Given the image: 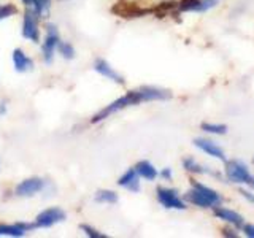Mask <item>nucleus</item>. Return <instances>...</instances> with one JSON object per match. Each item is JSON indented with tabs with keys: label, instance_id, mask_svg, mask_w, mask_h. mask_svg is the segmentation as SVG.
<instances>
[{
	"label": "nucleus",
	"instance_id": "obj_30",
	"mask_svg": "<svg viewBox=\"0 0 254 238\" xmlns=\"http://www.w3.org/2000/svg\"><path fill=\"white\" fill-rule=\"evenodd\" d=\"M22 2H24V5H26V6H32L34 0H22Z\"/></svg>",
	"mask_w": 254,
	"mask_h": 238
},
{
	"label": "nucleus",
	"instance_id": "obj_19",
	"mask_svg": "<svg viewBox=\"0 0 254 238\" xmlns=\"http://www.w3.org/2000/svg\"><path fill=\"white\" fill-rule=\"evenodd\" d=\"M202 130L208 133H216V135H224L227 132V125L224 124H210V122H202L200 124Z\"/></svg>",
	"mask_w": 254,
	"mask_h": 238
},
{
	"label": "nucleus",
	"instance_id": "obj_28",
	"mask_svg": "<svg viewBox=\"0 0 254 238\" xmlns=\"http://www.w3.org/2000/svg\"><path fill=\"white\" fill-rule=\"evenodd\" d=\"M224 235H226V237H232V238H235V237H237V234L234 232L232 229H224Z\"/></svg>",
	"mask_w": 254,
	"mask_h": 238
},
{
	"label": "nucleus",
	"instance_id": "obj_23",
	"mask_svg": "<svg viewBox=\"0 0 254 238\" xmlns=\"http://www.w3.org/2000/svg\"><path fill=\"white\" fill-rule=\"evenodd\" d=\"M221 0H198V5H197V13H203V11H208L211 10L213 6H216Z\"/></svg>",
	"mask_w": 254,
	"mask_h": 238
},
{
	"label": "nucleus",
	"instance_id": "obj_17",
	"mask_svg": "<svg viewBox=\"0 0 254 238\" xmlns=\"http://www.w3.org/2000/svg\"><path fill=\"white\" fill-rule=\"evenodd\" d=\"M94 200L97 203H108V205H113V203H118V194L115 190H99L97 194H95Z\"/></svg>",
	"mask_w": 254,
	"mask_h": 238
},
{
	"label": "nucleus",
	"instance_id": "obj_18",
	"mask_svg": "<svg viewBox=\"0 0 254 238\" xmlns=\"http://www.w3.org/2000/svg\"><path fill=\"white\" fill-rule=\"evenodd\" d=\"M56 50L59 51V54L62 56L64 59H73L75 58V48L71 46L68 42H59Z\"/></svg>",
	"mask_w": 254,
	"mask_h": 238
},
{
	"label": "nucleus",
	"instance_id": "obj_1",
	"mask_svg": "<svg viewBox=\"0 0 254 238\" xmlns=\"http://www.w3.org/2000/svg\"><path fill=\"white\" fill-rule=\"evenodd\" d=\"M172 97V94L165 89H159V87H151V86H145L140 87L137 91H129L123 97H119L118 100L111 102L110 105H107L105 108H102L99 113H95L91 119L92 124H97L103 119L110 118L113 113H118L124 108H129L133 105H138V103L143 102H153V100H169Z\"/></svg>",
	"mask_w": 254,
	"mask_h": 238
},
{
	"label": "nucleus",
	"instance_id": "obj_10",
	"mask_svg": "<svg viewBox=\"0 0 254 238\" xmlns=\"http://www.w3.org/2000/svg\"><path fill=\"white\" fill-rule=\"evenodd\" d=\"M13 63H14V70L18 71V73H26V71H30L35 67L34 60H32L22 50H19V48H16L13 51Z\"/></svg>",
	"mask_w": 254,
	"mask_h": 238
},
{
	"label": "nucleus",
	"instance_id": "obj_20",
	"mask_svg": "<svg viewBox=\"0 0 254 238\" xmlns=\"http://www.w3.org/2000/svg\"><path fill=\"white\" fill-rule=\"evenodd\" d=\"M50 5H51V0H34V3H32L34 11L38 14V18H42L45 13H48Z\"/></svg>",
	"mask_w": 254,
	"mask_h": 238
},
{
	"label": "nucleus",
	"instance_id": "obj_14",
	"mask_svg": "<svg viewBox=\"0 0 254 238\" xmlns=\"http://www.w3.org/2000/svg\"><path fill=\"white\" fill-rule=\"evenodd\" d=\"M214 216L222 219V221H227L229 224H232L235 227H242L243 226V218L240 216L238 213H235L234 210H229V208H214Z\"/></svg>",
	"mask_w": 254,
	"mask_h": 238
},
{
	"label": "nucleus",
	"instance_id": "obj_8",
	"mask_svg": "<svg viewBox=\"0 0 254 238\" xmlns=\"http://www.w3.org/2000/svg\"><path fill=\"white\" fill-rule=\"evenodd\" d=\"M43 187H45V181L42 178L35 177V178H29L19 182L14 189V194L18 197H32L38 194L40 190H43Z\"/></svg>",
	"mask_w": 254,
	"mask_h": 238
},
{
	"label": "nucleus",
	"instance_id": "obj_5",
	"mask_svg": "<svg viewBox=\"0 0 254 238\" xmlns=\"http://www.w3.org/2000/svg\"><path fill=\"white\" fill-rule=\"evenodd\" d=\"M226 177L229 181L237 182V184H245L251 178L248 167H246L242 161H229L226 162Z\"/></svg>",
	"mask_w": 254,
	"mask_h": 238
},
{
	"label": "nucleus",
	"instance_id": "obj_25",
	"mask_svg": "<svg viewBox=\"0 0 254 238\" xmlns=\"http://www.w3.org/2000/svg\"><path fill=\"white\" fill-rule=\"evenodd\" d=\"M243 232H245L246 237L254 238V224H245L243 226Z\"/></svg>",
	"mask_w": 254,
	"mask_h": 238
},
{
	"label": "nucleus",
	"instance_id": "obj_3",
	"mask_svg": "<svg viewBox=\"0 0 254 238\" xmlns=\"http://www.w3.org/2000/svg\"><path fill=\"white\" fill-rule=\"evenodd\" d=\"M61 42V37H59V29L54 26V24H46V37H45V42L42 46V54H43V59L46 63H51L54 59V51L58 48V43Z\"/></svg>",
	"mask_w": 254,
	"mask_h": 238
},
{
	"label": "nucleus",
	"instance_id": "obj_4",
	"mask_svg": "<svg viewBox=\"0 0 254 238\" xmlns=\"http://www.w3.org/2000/svg\"><path fill=\"white\" fill-rule=\"evenodd\" d=\"M22 37L32 43L40 42V29H38V14L27 8L24 11V21H22Z\"/></svg>",
	"mask_w": 254,
	"mask_h": 238
},
{
	"label": "nucleus",
	"instance_id": "obj_16",
	"mask_svg": "<svg viewBox=\"0 0 254 238\" xmlns=\"http://www.w3.org/2000/svg\"><path fill=\"white\" fill-rule=\"evenodd\" d=\"M183 167L190 172V173H198V175H213V177H218L219 178V173H214L211 172L210 169H206V167H202L200 164H197L192 157H186L185 161H183Z\"/></svg>",
	"mask_w": 254,
	"mask_h": 238
},
{
	"label": "nucleus",
	"instance_id": "obj_27",
	"mask_svg": "<svg viewBox=\"0 0 254 238\" xmlns=\"http://www.w3.org/2000/svg\"><path fill=\"white\" fill-rule=\"evenodd\" d=\"M161 177H162L164 179H167V181H170V179H172V169H164V170L161 172Z\"/></svg>",
	"mask_w": 254,
	"mask_h": 238
},
{
	"label": "nucleus",
	"instance_id": "obj_2",
	"mask_svg": "<svg viewBox=\"0 0 254 238\" xmlns=\"http://www.w3.org/2000/svg\"><path fill=\"white\" fill-rule=\"evenodd\" d=\"M185 200L198 206V208H211V206L221 205L222 197L216 190H213L208 186L200 184V182L192 179V189L185 194Z\"/></svg>",
	"mask_w": 254,
	"mask_h": 238
},
{
	"label": "nucleus",
	"instance_id": "obj_9",
	"mask_svg": "<svg viewBox=\"0 0 254 238\" xmlns=\"http://www.w3.org/2000/svg\"><path fill=\"white\" fill-rule=\"evenodd\" d=\"M94 70L97 71V73H100L102 76H105L108 79H111V81H115L116 84H124V78L118 73V71L110 65V63L105 60V59H97L94 62Z\"/></svg>",
	"mask_w": 254,
	"mask_h": 238
},
{
	"label": "nucleus",
	"instance_id": "obj_11",
	"mask_svg": "<svg viewBox=\"0 0 254 238\" xmlns=\"http://www.w3.org/2000/svg\"><path fill=\"white\" fill-rule=\"evenodd\" d=\"M194 145H195L198 149H202L203 153H206L208 156L216 157V159H219V161H226V154H224V151H222V149L216 145V143H213L211 140L195 138V140H194Z\"/></svg>",
	"mask_w": 254,
	"mask_h": 238
},
{
	"label": "nucleus",
	"instance_id": "obj_7",
	"mask_svg": "<svg viewBox=\"0 0 254 238\" xmlns=\"http://www.w3.org/2000/svg\"><path fill=\"white\" fill-rule=\"evenodd\" d=\"M67 219V214L62 208H48L43 210L42 213H38V216L35 218V227H51L58 222H62Z\"/></svg>",
	"mask_w": 254,
	"mask_h": 238
},
{
	"label": "nucleus",
	"instance_id": "obj_6",
	"mask_svg": "<svg viewBox=\"0 0 254 238\" xmlns=\"http://www.w3.org/2000/svg\"><path fill=\"white\" fill-rule=\"evenodd\" d=\"M157 194V200L164 208L169 210H186V203L185 200H181L178 197V192L169 187H157L156 190Z\"/></svg>",
	"mask_w": 254,
	"mask_h": 238
},
{
	"label": "nucleus",
	"instance_id": "obj_13",
	"mask_svg": "<svg viewBox=\"0 0 254 238\" xmlns=\"http://www.w3.org/2000/svg\"><path fill=\"white\" fill-rule=\"evenodd\" d=\"M118 184L121 187H126L130 192H138L140 190V177L135 172V169H129L121 178L118 179Z\"/></svg>",
	"mask_w": 254,
	"mask_h": 238
},
{
	"label": "nucleus",
	"instance_id": "obj_12",
	"mask_svg": "<svg viewBox=\"0 0 254 238\" xmlns=\"http://www.w3.org/2000/svg\"><path fill=\"white\" fill-rule=\"evenodd\" d=\"M35 229V224H29V222H16V224L0 226V235H8V237H24L26 232Z\"/></svg>",
	"mask_w": 254,
	"mask_h": 238
},
{
	"label": "nucleus",
	"instance_id": "obj_31",
	"mask_svg": "<svg viewBox=\"0 0 254 238\" xmlns=\"http://www.w3.org/2000/svg\"><path fill=\"white\" fill-rule=\"evenodd\" d=\"M246 184H250V186L254 189V177H251V178L248 179V182H246Z\"/></svg>",
	"mask_w": 254,
	"mask_h": 238
},
{
	"label": "nucleus",
	"instance_id": "obj_29",
	"mask_svg": "<svg viewBox=\"0 0 254 238\" xmlns=\"http://www.w3.org/2000/svg\"><path fill=\"white\" fill-rule=\"evenodd\" d=\"M5 110H6V103H2V105H0V115H3Z\"/></svg>",
	"mask_w": 254,
	"mask_h": 238
},
{
	"label": "nucleus",
	"instance_id": "obj_22",
	"mask_svg": "<svg viewBox=\"0 0 254 238\" xmlns=\"http://www.w3.org/2000/svg\"><path fill=\"white\" fill-rule=\"evenodd\" d=\"M197 5H198V0H181L177 6L180 11H195Z\"/></svg>",
	"mask_w": 254,
	"mask_h": 238
},
{
	"label": "nucleus",
	"instance_id": "obj_26",
	"mask_svg": "<svg viewBox=\"0 0 254 238\" xmlns=\"http://www.w3.org/2000/svg\"><path fill=\"white\" fill-rule=\"evenodd\" d=\"M240 194L246 198V200L251 202V203L254 205V195H253L251 192H248V190H245V189H240Z\"/></svg>",
	"mask_w": 254,
	"mask_h": 238
},
{
	"label": "nucleus",
	"instance_id": "obj_21",
	"mask_svg": "<svg viewBox=\"0 0 254 238\" xmlns=\"http://www.w3.org/2000/svg\"><path fill=\"white\" fill-rule=\"evenodd\" d=\"M16 13H18V8H16L13 3L0 5V21L10 18V16H14Z\"/></svg>",
	"mask_w": 254,
	"mask_h": 238
},
{
	"label": "nucleus",
	"instance_id": "obj_15",
	"mask_svg": "<svg viewBox=\"0 0 254 238\" xmlns=\"http://www.w3.org/2000/svg\"><path fill=\"white\" fill-rule=\"evenodd\" d=\"M135 172L138 173V177L145 178L148 181H154L157 178V170L154 169V165L148 162V161H140L137 165H135Z\"/></svg>",
	"mask_w": 254,
	"mask_h": 238
},
{
	"label": "nucleus",
	"instance_id": "obj_24",
	"mask_svg": "<svg viewBox=\"0 0 254 238\" xmlns=\"http://www.w3.org/2000/svg\"><path fill=\"white\" fill-rule=\"evenodd\" d=\"M79 229H81L83 232H84L87 237H91V238H107V235H105V234L99 232V230H95L94 227L87 226V224H81V226H79Z\"/></svg>",
	"mask_w": 254,
	"mask_h": 238
}]
</instances>
